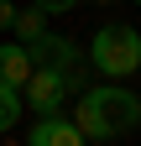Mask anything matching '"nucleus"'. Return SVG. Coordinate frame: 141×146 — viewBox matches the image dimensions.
<instances>
[{
  "instance_id": "obj_7",
  "label": "nucleus",
  "mask_w": 141,
  "mask_h": 146,
  "mask_svg": "<svg viewBox=\"0 0 141 146\" xmlns=\"http://www.w3.org/2000/svg\"><path fill=\"white\" fill-rule=\"evenodd\" d=\"M11 31H16V42H37V36L47 31V11H37V5H21L16 11V21H11Z\"/></svg>"
},
{
  "instance_id": "obj_3",
  "label": "nucleus",
  "mask_w": 141,
  "mask_h": 146,
  "mask_svg": "<svg viewBox=\"0 0 141 146\" xmlns=\"http://www.w3.org/2000/svg\"><path fill=\"white\" fill-rule=\"evenodd\" d=\"M26 52H31V63H37V68H58L68 89H84V78L73 73V63H78V42H68V36H52V31H42L37 42H26Z\"/></svg>"
},
{
  "instance_id": "obj_4",
  "label": "nucleus",
  "mask_w": 141,
  "mask_h": 146,
  "mask_svg": "<svg viewBox=\"0 0 141 146\" xmlns=\"http://www.w3.org/2000/svg\"><path fill=\"white\" fill-rule=\"evenodd\" d=\"M63 94H68V84H63V73H58V68H31V73H26V84H21V99L37 110V115L63 110Z\"/></svg>"
},
{
  "instance_id": "obj_1",
  "label": "nucleus",
  "mask_w": 141,
  "mask_h": 146,
  "mask_svg": "<svg viewBox=\"0 0 141 146\" xmlns=\"http://www.w3.org/2000/svg\"><path fill=\"white\" fill-rule=\"evenodd\" d=\"M73 125L84 131V141H120V136H131L141 125V94L120 89V84L84 89L78 110H73Z\"/></svg>"
},
{
  "instance_id": "obj_6",
  "label": "nucleus",
  "mask_w": 141,
  "mask_h": 146,
  "mask_svg": "<svg viewBox=\"0 0 141 146\" xmlns=\"http://www.w3.org/2000/svg\"><path fill=\"white\" fill-rule=\"evenodd\" d=\"M31 68H37V63H31V52L21 42H5V47H0V84H5V89H21Z\"/></svg>"
},
{
  "instance_id": "obj_9",
  "label": "nucleus",
  "mask_w": 141,
  "mask_h": 146,
  "mask_svg": "<svg viewBox=\"0 0 141 146\" xmlns=\"http://www.w3.org/2000/svg\"><path fill=\"white\" fill-rule=\"evenodd\" d=\"M31 5H37V11H47V16H63V11H73L78 0H31Z\"/></svg>"
},
{
  "instance_id": "obj_8",
  "label": "nucleus",
  "mask_w": 141,
  "mask_h": 146,
  "mask_svg": "<svg viewBox=\"0 0 141 146\" xmlns=\"http://www.w3.org/2000/svg\"><path fill=\"white\" fill-rule=\"evenodd\" d=\"M16 120H21V89H5V84H0V136L16 131Z\"/></svg>"
},
{
  "instance_id": "obj_5",
  "label": "nucleus",
  "mask_w": 141,
  "mask_h": 146,
  "mask_svg": "<svg viewBox=\"0 0 141 146\" xmlns=\"http://www.w3.org/2000/svg\"><path fill=\"white\" fill-rule=\"evenodd\" d=\"M26 146H84V131L52 110V115H37V125L26 131Z\"/></svg>"
},
{
  "instance_id": "obj_10",
  "label": "nucleus",
  "mask_w": 141,
  "mask_h": 146,
  "mask_svg": "<svg viewBox=\"0 0 141 146\" xmlns=\"http://www.w3.org/2000/svg\"><path fill=\"white\" fill-rule=\"evenodd\" d=\"M11 21H16V0H0V31H5Z\"/></svg>"
},
{
  "instance_id": "obj_11",
  "label": "nucleus",
  "mask_w": 141,
  "mask_h": 146,
  "mask_svg": "<svg viewBox=\"0 0 141 146\" xmlns=\"http://www.w3.org/2000/svg\"><path fill=\"white\" fill-rule=\"evenodd\" d=\"M94 5H110V0H94Z\"/></svg>"
},
{
  "instance_id": "obj_12",
  "label": "nucleus",
  "mask_w": 141,
  "mask_h": 146,
  "mask_svg": "<svg viewBox=\"0 0 141 146\" xmlns=\"http://www.w3.org/2000/svg\"><path fill=\"white\" fill-rule=\"evenodd\" d=\"M131 5H141V0H131Z\"/></svg>"
},
{
  "instance_id": "obj_2",
  "label": "nucleus",
  "mask_w": 141,
  "mask_h": 146,
  "mask_svg": "<svg viewBox=\"0 0 141 146\" xmlns=\"http://www.w3.org/2000/svg\"><path fill=\"white\" fill-rule=\"evenodd\" d=\"M89 63L104 78H131L141 68V31L126 26V21H104L94 36H89Z\"/></svg>"
}]
</instances>
